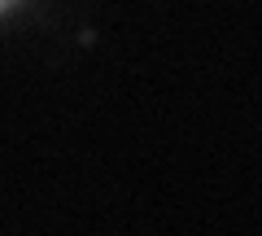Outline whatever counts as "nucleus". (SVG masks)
<instances>
[{
    "instance_id": "1",
    "label": "nucleus",
    "mask_w": 262,
    "mask_h": 236,
    "mask_svg": "<svg viewBox=\"0 0 262 236\" xmlns=\"http://www.w3.org/2000/svg\"><path fill=\"white\" fill-rule=\"evenodd\" d=\"M13 5H18V0H0V13H5V9H13Z\"/></svg>"
}]
</instances>
